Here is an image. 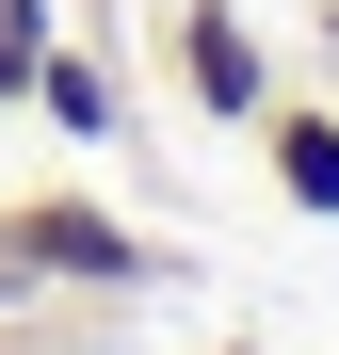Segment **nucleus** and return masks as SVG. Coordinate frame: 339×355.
<instances>
[{
    "label": "nucleus",
    "instance_id": "4",
    "mask_svg": "<svg viewBox=\"0 0 339 355\" xmlns=\"http://www.w3.org/2000/svg\"><path fill=\"white\" fill-rule=\"evenodd\" d=\"M259 178H275L307 226H339V97H275V113H259Z\"/></svg>",
    "mask_w": 339,
    "mask_h": 355
},
{
    "label": "nucleus",
    "instance_id": "1",
    "mask_svg": "<svg viewBox=\"0 0 339 355\" xmlns=\"http://www.w3.org/2000/svg\"><path fill=\"white\" fill-rule=\"evenodd\" d=\"M162 275L178 259L130 210H97V194H0V307H33V291H162Z\"/></svg>",
    "mask_w": 339,
    "mask_h": 355
},
{
    "label": "nucleus",
    "instance_id": "5",
    "mask_svg": "<svg viewBox=\"0 0 339 355\" xmlns=\"http://www.w3.org/2000/svg\"><path fill=\"white\" fill-rule=\"evenodd\" d=\"M65 33V0H0V113H33V65Z\"/></svg>",
    "mask_w": 339,
    "mask_h": 355
},
{
    "label": "nucleus",
    "instance_id": "2",
    "mask_svg": "<svg viewBox=\"0 0 339 355\" xmlns=\"http://www.w3.org/2000/svg\"><path fill=\"white\" fill-rule=\"evenodd\" d=\"M162 65H178V97L210 113V130H259V113L291 97V81H275V49H259V17H243V0H178V17H162Z\"/></svg>",
    "mask_w": 339,
    "mask_h": 355
},
{
    "label": "nucleus",
    "instance_id": "7",
    "mask_svg": "<svg viewBox=\"0 0 339 355\" xmlns=\"http://www.w3.org/2000/svg\"><path fill=\"white\" fill-rule=\"evenodd\" d=\"M323 17H339V0H323Z\"/></svg>",
    "mask_w": 339,
    "mask_h": 355
},
{
    "label": "nucleus",
    "instance_id": "3",
    "mask_svg": "<svg viewBox=\"0 0 339 355\" xmlns=\"http://www.w3.org/2000/svg\"><path fill=\"white\" fill-rule=\"evenodd\" d=\"M33 113H49L65 146H130V65H113V33H49Z\"/></svg>",
    "mask_w": 339,
    "mask_h": 355
},
{
    "label": "nucleus",
    "instance_id": "6",
    "mask_svg": "<svg viewBox=\"0 0 339 355\" xmlns=\"http://www.w3.org/2000/svg\"><path fill=\"white\" fill-rule=\"evenodd\" d=\"M226 355H275V339H226Z\"/></svg>",
    "mask_w": 339,
    "mask_h": 355
}]
</instances>
